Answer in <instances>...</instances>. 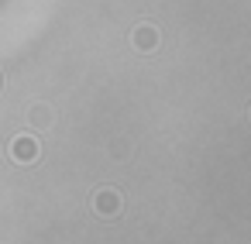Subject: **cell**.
I'll list each match as a JSON object with an SVG mask.
<instances>
[{"instance_id":"6da1fadb","label":"cell","mask_w":251,"mask_h":244,"mask_svg":"<svg viewBox=\"0 0 251 244\" xmlns=\"http://www.w3.org/2000/svg\"><path fill=\"white\" fill-rule=\"evenodd\" d=\"M38 141L31 138V134H21V138H14L11 141V155H14V162H21V165H28V162H35L38 158Z\"/></svg>"},{"instance_id":"7a4b0ae2","label":"cell","mask_w":251,"mask_h":244,"mask_svg":"<svg viewBox=\"0 0 251 244\" xmlns=\"http://www.w3.org/2000/svg\"><path fill=\"white\" fill-rule=\"evenodd\" d=\"M93 210H97L100 217H117V213H121V193H117V189H100V193L93 196Z\"/></svg>"},{"instance_id":"3957f363","label":"cell","mask_w":251,"mask_h":244,"mask_svg":"<svg viewBox=\"0 0 251 244\" xmlns=\"http://www.w3.org/2000/svg\"><path fill=\"white\" fill-rule=\"evenodd\" d=\"M134 49H141V52H151L155 45H158V31L151 28V24H141V28H134Z\"/></svg>"}]
</instances>
